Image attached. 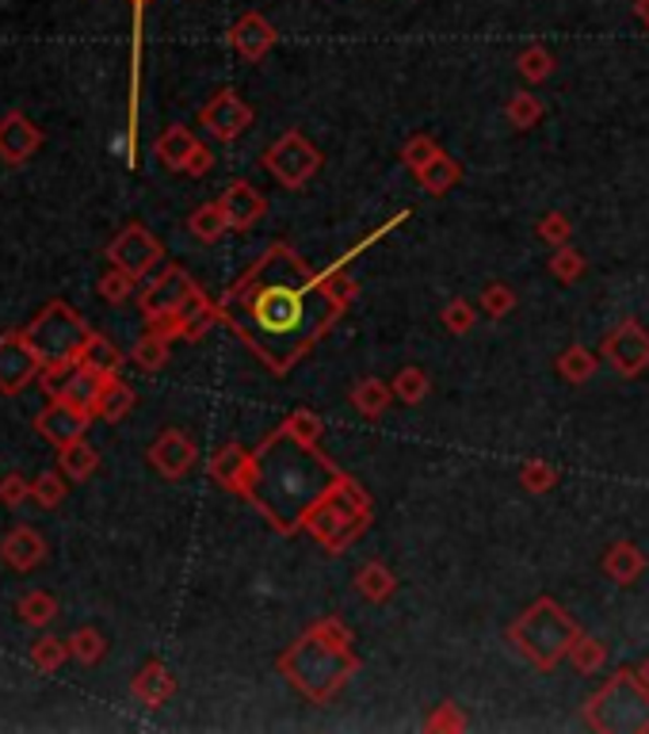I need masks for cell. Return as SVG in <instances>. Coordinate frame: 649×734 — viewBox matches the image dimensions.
<instances>
[{"mask_svg":"<svg viewBox=\"0 0 649 734\" xmlns=\"http://www.w3.org/2000/svg\"><path fill=\"white\" fill-rule=\"evenodd\" d=\"M405 219L409 211L393 214L324 272H314L287 242L268 245L264 257L219 299L222 322L272 375H291L359 295V283L344 276V265Z\"/></svg>","mask_w":649,"mask_h":734,"instance_id":"cell-1","label":"cell"},{"mask_svg":"<svg viewBox=\"0 0 649 734\" xmlns=\"http://www.w3.org/2000/svg\"><path fill=\"white\" fill-rule=\"evenodd\" d=\"M344 470L318 452V444L298 440L287 424L268 432L252 452L249 482L241 498L272 524L280 536H295L306 528L310 513L332 493Z\"/></svg>","mask_w":649,"mask_h":734,"instance_id":"cell-2","label":"cell"},{"mask_svg":"<svg viewBox=\"0 0 649 734\" xmlns=\"http://www.w3.org/2000/svg\"><path fill=\"white\" fill-rule=\"evenodd\" d=\"M280 674L314 704H332L347 681L359 674V654L352 651V631L340 616H324L303 639L280 654Z\"/></svg>","mask_w":649,"mask_h":734,"instance_id":"cell-3","label":"cell"},{"mask_svg":"<svg viewBox=\"0 0 649 734\" xmlns=\"http://www.w3.org/2000/svg\"><path fill=\"white\" fill-rule=\"evenodd\" d=\"M505 636L528 666H535L539 674H551L558 662L569 659V646L577 643L581 628L554 597H539L520 620L508 624Z\"/></svg>","mask_w":649,"mask_h":734,"instance_id":"cell-4","label":"cell"},{"mask_svg":"<svg viewBox=\"0 0 649 734\" xmlns=\"http://www.w3.org/2000/svg\"><path fill=\"white\" fill-rule=\"evenodd\" d=\"M23 337H27L31 349H35L38 360H43L38 383H43L46 394H50V386L81 360L84 345H88V337H92V326L66 303V299H50V303L27 322Z\"/></svg>","mask_w":649,"mask_h":734,"instance_id":"cell-5","label":"cell"},{"mask_svg":"<svg viewBox=\"0 0 649 734\" xmlns=\"http://www.w3.org/2000/svg\"><path fill=\"white\" fill-rule=\"evenodd\" d=\"M581 715L597 734H649V685L638 669H615Z\"/></svg>","mask_w":649,"mask_h":734,"instance_id":"cell-6","label":"cell"},{"mask_svg":"<svg viewBox=\"0 0 649 734\" xmlns=\"http://www.w3.org/2000/svg\"><path fill=\"white\" fill-rule=\"evenodd\" d=\"M370 516H375L370 493L363 490L352 475H344L337 486H332L329 498H324L321 505L310 513V521H306L303 532H310V536L318 539L329 555H340V551H347L363 532H367Z\"/></svg>","mask_w":649,"mask_h":734,"instance_id":"cell-7","label":"cell"},{"mask_svg":"<svg viewBox=\"0 0 649 734\" xmlns=\"http://www.w3.org/2000/svg\"><path fill=\"white\" fill-rule=\"evenodd\" d=\"M321 150L310 142V138L303 135V130H287V135L280 138V142H272L264 150V158H260V165L268 168V173L280 180V188H291V191H303L306 184L318 176L321 168Z\"/></svg>","mask_w":649,"mask_h":734,"instance_id":"cell-8","label":"cell"},{"mask_svg":"<svg viewBox=\"0 0 649 734\" xmlns=\"http://www.w3.org/2000/svg\"><path fill=\"white\" fill-rule=\"evenodd\" d=\"M196 295H203V288H199L180 265H173V268H165L157 280H150V288H145L142 299H138V311H142L145 326H153V322L176 318Z\"/></svg>","mask_w":649,"mask_h":734,"instance_id":"cell-9","label":"cell"},{"mask_svg":"<svg viewBox=\"0 0 649 734\" xmlns=\"http://www.w3.org/2000/svg\"><path fill=\"white\" fill-rule=\"evenodd\" d=\"M161 257H165V245H161L142 222L122 226L119 234L111 237V245H107V260H111L115 268H122V272H130L134 280L150 276L153 268L161 265Z\"/></svg>","mask_w":649,"mask_h":734,"instance_id":"cell-10","label":"cell"},{"mask_svg":"<svg viewBox=\"0 0 649 734\" xmlns=\"http://www.w3.org/2000/svg\"><path fill=\"white\" fill-rule=\"evenodd\" d=\"M604 360L620 371L623 378H635L649 368V329L638 318H627L604 337L600 345Z\"/></svg>","mask_w":649,"mask_h":734,"instance_id":"cell-11","label":"cell"},{"mask_svg":"<svg viewBox=\"0 0 649 734\" xmlns=\"http://www.w3.org/2000/svg\"><path fill=\"white\" fill-rule=\"evenodd\" d=\"M38 375H43V360L31 349L27 337L15 334V329L0 337V394L15 398V394H23L31 383H38Z\"/></svg>","mask_w":649,"mask_h":734,"instance_id":"cell-12","label":"cell"},{"mask_svg":"<svg viewBox=\"0 0 649 734\" xmlns=\"http://www.w3.org/2000/svg\"><path fill=\"white\" fill-rule=\"evenodd\" d=\"M252 107L245 104L241 96H237L234 89H222L211 96V104L199 107V123L206 127V135L219 138V142H237V138L245 135V130L252 127Z\"/></svg>","mask_w":649,"mask_h":734,"instance_id":"cell-13","label":"cell"},{"mask_svg":"<svg viewBox=\"0 0 649 734\" xmlns=\"http://www.w3.org/2000/svg\"><path fill=\"white\" fill-rule=\"evenodd\" d=\"M88 424H92L88 409L73 406V401H66V398H50V406L35 417V432L54 447H66V444H73V440H84Z\"/></svg>","mask_w":649,"mask_h":734,"instance_id":"cell-14","label":"cell"},{"mask_svg":"<svg viewBox=\"0 0 649 734\" xmlns=\"http://www.w3.org/2000/svg\"><path fill=\"white\" fill-rule=\"evenodd\" d=\"M150 463H153V470H157L161 478H168V482H180V478H188L191 467L199 463L196 440H191L184 429H165L150 444Z\"/></svg>","mask_w":649,"mask_h":734,"instance_id":"cell-15","label":"cell"},{"mask_svg":"<svg viewBox=\"0 0 649 734\" xmlns=\"http://www.w3.org/2000/svg\"><path fill=\"white\" fill-rule=\"evenodd\" d=\"M38 145H43V130L23 112H8L4 119H0V161L23 165V161L35 158Z\"/></svg>","mask_w":649,"mask_h":734,"instance_id":"cell-16","label":"cell"},{"mask_svg":"<svg viewBox=\"0 0 649 734\" xmlns=\"http://www.w3.org/2000/svg\"><path fill=\"white\" fill-rule=\"evenodd\" d=\"M219 203H222V211H226L229 230H237V234H249V230L257 226L268 211V199L260 196L249 180H234L226 191H222Z\"/></svg>","mask_w":649,"mask_h":734,"instance_id":"cell-17","label":"cell"},{"mask_svg":"<svg viewBox=\"0 0 649 734\" xmlns=\"http://www.w3.org/2000/svg\"><path fill=\"white\" fill-rule=\"evenodd\" d=\"M275 38H280L275 27L260 12H245L241 20L229 27V46H234L245 61H264L268 50L275 46Z\"/></svg>","mask_w":649,"mask_h":734,"instance_id":"cell-18","label":"cell"},{"mask_svg":"<svg viewBox=\"0 0 649 734\" xmlns=\"http://www.w3.org/2000/svg\"><path fill=\"white\" fill-rule=\"evenodd\" d=\"M0 559H4V567L15 570V574H27V570L43 567V559H46V539L38 536L35 528L20 524V528H12L4 539H0Z\"/></svg>","mask_w":649,"mask_h":734,"instance_id":"cell-19","label":"cell"},{"mask_svg":"<svg viewBox=\"0 0 649 734\" xmlns=\"http://www.w3.org/2000/svg\"><path fill=\"white\" fill-rule=\"evenodd\" d=\"M104 386H107L104 375H96V371L73 364L66 371V375L58 378V383L50 386V398H66V401H73V406H84L92 417H96V406H99V394H104Z\"/></svg>","mask_w":649,"mask_h":734,"instance_id":"cell-20","label":"cell"},{"mask_svg":"<svg viewBox=\"0 0 649 734\" xmlns=\"http://www.w3.org/2000/svg\"><path fill=\"white\" fill-rule=\"evenodd\" d=\"M130 697H134L142 708L168 704V700L176 697V677H173V669H168L165 662H157V659L145 662V666L134 674V681H130Z\"/></svg>","mask_w":649,"mask_h":734,"instance_id":"cell-21","label":"cell"},{"mask_svg":"<svg viewBox=\"0 0 649 734\" xmlns=\"http://www.w3.org/2000/svg\"><path fill=\"white\" fill-rule=\"evenodd\" d=\"M249 467H252V452H245L241 444H222L219 452L211 455V478L222 490L237 493V498H241L245 482H249Z\"/></svg>","mask_w":649,"mask_h":734,"instance_id":"cell-22","label":"cell"},{"mask_svg":"<svg viewBox=\"0 0 649 734\" xmlns=\"http://www.w3.org/2000/svg\"><path fill=\"white\" fill-rule=\"evenodd\" d=\"M199 138L191 135L188 127H180V123H173V127H165V135L153 142V153L161 158V165L173 168V173H184L188 168V158L196 153Z\"/></svg>","mask_w":649,"mask_h":734,"instance_id":"cell-23","label":"cell"},{"mask_svg":"<svg viewBox=\"0 0 649 734\" xmlns=\"http://www.w3.org/2000/svg\"><path fill=\"white\" fill-rule=\"evenodd\" d=\"M642 570H646L642 547H635V544H615V547H607V555H604V574L612 578L615 585L638 582V578H642Z\"/></svg>","mask_w":649,"mask_h":734,"instance_id":"cell-24","label":"cell"},{"mask_svg":"<svg viewBox=\"0 0 649 734\" xmlns=\"http://www.w3.org/2000/svg\"><path fill=\"white\" fill-rule=\"evenodd\" d=\"M99 467V452L88 444V440H73V444L58 447V470L69 478V482H88Z\"/></svg>","mask_w":649,"mask_h":734,"instance_id":"cell-25","label":"cell"},{"mask_svg":"<svg viewBox=\"0 0 649 734\" xmlns=\"http://www.w3.org/2000/svg\"><path fill=\"white\" fill-rule=\"evenodd\" d=\"M347 401H352L359 417L375 421V417H382L386 409H390L393 391H390V383H382V378H359V383L352 386V394H347Z\"/></svg>","mask_w":649,"mask_h":734,"instance_id":"cell-26","label":"cell"},{"mask_svg":"<svg viewBox=\"0 0 649 734\" xmlns=\"http://www.w3.org/2000/svg\"><path fill=\"white\" fill-rule=\"evenodd\" d=\"M76 364L88 368V371H96V375H104V378H119V371H122V364H127V357H122V352L115 349V345L107 341V337L92 334Z\"/></svg>","mask_w":649,"mask_h":734,"instance_id":"cell-27","label":"cell"},{"mask_svg":"<svg viewBox=\"0 0 649 734\" xmlns=\"http://www.w3.org/2000/svg\"><path fill=\"white\" fill-rule=\"evenodd\" d=\"M413 176L421 180V188L428 191V196H447V191L462 180V165L451 158V153H439L432 165H424L421 173H413Z\"/></svg>","mask_w":649,"mask_h":734,"instance_id":"cell-28","label":"cell"},{"mask_svg":"<svg viewBox=\"0 0 649 734\" xmlns=\"http://www.w3.org/2000/svg\"><path fill=\"white\" fill-rule=\"evenodd\" d=\"M355 590H359V597L370 601V605H382V601H390L393 593H398V578H393L382 562H367V567H359V574H355Z\"/></svg>","mask_w":649,"mask_h":734,"instance_id":"cell-29","label":"cell"},{"mask_svg":"<svg viewBox=\"0 0 649 734\" xmlns=\"http://www.w3.org/2000/svg\"><path fill=\"white\" fill-rule=\"evenodd\" d=\"M130 409H134V386L122 383V378H107L104 394H99L96 417H104L107 424H115V421H122Z\"/></svg>","mask_w":649,"mask_h":734,"instance_id":"cell-30","label":"cell"},{"mask_svg":"<svg viewBox=\"0 0 649 734\" xmlns=\"http://www.w3.org/2000/svg\"><path fill=\"white\" fill-rule=\"evenodd\" d=\"M15 616H20L27 628H46V624L58 616V601L46 590H27L20 601H15Z\"/></svg>","mask_w":649,"mask_h":734,"instance_id":"cell-31","label":"cell"},{"mask_svg":"<svg viewBox=\"0 0 649 734\" xmlns=\"http://www.w3.org/2000/svg\"><path fill=\"white\" fill-rule=\"evenodd\" d=\"M188 230H191V237H199V242H206V245L219 242V237L229 230L222 203H203V207H196V211H191V219H188Z\"/></svg>","mask_w":649,"mask_h":734,"instance_id":"cell-32","label":"cell"},{"mask_svg":"<svg viewBox=\"0 0 649 734\" xmlns=\"http://www.w3.org/2000/svg\"><path fill=\"white\" fill-rule=\"evenodd\" d=\"M390 391H393V398L405 401V406H421L432 391V378L424 368H401L398 375H393Z\"/></svg>","mask_w":649,"mask_h":734,"instance_id":"cell-33","label":"cell"},{"mask_svg":"<svg viewBox=\"0 0 649 734\" xmlns=\"http://www.w3.org/2000/svg\"><path fill=\"white\" fill-rule=\"evenodd\" d=\"M558 371H562V378H566V383L585 386L592 375H597V357H592L585 345H569V349L558 357Z\"/></svg>","mask_w":649,"mask_h":734,"instance_id":"cell-34","label":"cell"},{"mask_svg":"<svg viewBox=\"0 0 649 734\" xmlns=\"http://www.w3.org/2000/svg\"><path fill=\"white\" fill-rule=\"evenodd\" d=\"M130 360H134V364L145 371V375L161 371V368L168 364V337H161V334H145V337H138L134 349H130Z\"/></svg>","mask_w":649,"mask_h":734,"instance_id":"cell-35","label":"cell"},{"mask_svg":"<svg viewBox=\"0 0 649 734\" xmlns=\"http://www.w3.org/2000/svg\"><path fill=\"white\" fill-rule=\"evenodd\" d=\"M505 119L512 123L516 130L539 127V119H543V100L531 96V92H512L505 104Z\"/></svg>","mask_w":649,"mask_h":734,"instance_id":"cell-36","label":"cell"},{"mask_svg":"<svg viewBox=\"0 0 649 734\" xmlns=\"http://www.w3.org/2000/svg\"><path fill=\"white\" fill-rule=\"evenodd\" d=\"M69 659H73V654H69V639L61 643V639L54 636H43L31 646V666H35L38 674H54V669H61Z\"/></svg>","mask_w":649,"mask_h":734,"instance_id":"cell-37","label":"cell"},{"mask_svg":"<svg viewBox=\"0 0 649 734\" xmlns=\"http://www.w3.org/2000/svg\"><path fill=\"white\" fill-rule=\"evenodd\" d=\"M569 662H574L577 674H597V669H604V662H607V646L581 631L577 643L569 646Z\"/></svg>","mask_w":649,"mask_h":734,"instance_id":"cell-38","label":"cell"},{"mask_svg":"<svg viewBox=\"0 0 649 734\" xmlns=\"http://www.w3.org/2000/svg\"><path fill=\"white\" fill-rule=\"evenodd\" d=\"M69 654H73L81 666H96L107 654V639L99 636L96 628H76L73 636H69Z\"/></svg>","mask_w":649,"mask_h":734,"instance_id":"cell-39","label":"cell"},{"mask_svg":"<svg viewBox=\"0 0 649 734\" xmlns=\"http://www.w3.org/2000/svg\"><path fill=\"white\" fill-rule=\"evenodd\" d=\"M31 501L38 509H58L66 501V475L61 470H43L38 478H31Z\"/></svg>","mask_w":649,"mask_h":734,"instance_id":"cell-40","label":"cell"},{"mask_svg":"<svg viewBox=\"0 0 649 734\" xmlns=\"http://www.w3.org/2000/svg\"><path fill=\"white\" fill-rule=\"evenodd\" d=\"M520 482L528 493H551L558 486V467L546 459H528L520 467Z\"/></svg>","mask_w":649,"mask_h":734,"instance_id":"cell-41","label":"cell"},{"mask_svg":"<svg viewBox=\"0 0 649 734\" xmlns=\"http://www.w3.org/2000/svg\"><path fill=\"white\" fill-rule=\"evenodd\" d=\"M516 69L523 73V81H535L543 84L546 77L554 73V54L546 50V46H528V50L516 58Z\"/></svg>","mask_w":649,"mask_h":734,"instance_id":"cell-42","label":"cell"},{"mask_svg":"<svg viewBox=\"0 0 649 734\" xmlns=\"http://www.w3.org/2000/svg\"><path fill=\"white\" fill-rule=\"evenodd\" d=\"M439 142L432 135H413L405 145H401V161H405V168H413V173H421L424 165H432V161L439 158Z\"/></svg>","mask_w":649,"mask_h":734,"instance_id":"cell-43","label":"cell"},{"mask_svg":"<svg viewBox=\"0 0 649 734\" xmlns=\"http://www.w3.org/2000/svg\"><path fill=\"white\" fill-rule=\"evenodd\" d=\"M134 276L130 272H122V268H107L104 276H99V283H96V291H99V299L104 303H127L130 295H134Z\"/></svg>","mask_w":649,"mask_h":734,"instance_id":"cell-44","label":"cell"},{"mask_svg":"<svg viewBox=\"0 0 649 734\" xmlns=\"http://www.w3.org/2000/svg\"><path fill=\"white\" fill-rule=\"evenodd\" d=\"M424 731H432V734H462V731H467V715H462L459 704L444 700L439 708H432V715L424 720Z\"/></svg>","mask_w":649,"mask_h":734,"instance_id":"cell-45","label":"cell"},{"mask_svg":"<svg viewBox=\"0 0 649 734\" xmlns=\"http://www.w3.org/2000/svg\"><path fill=\"white\" fill-rule=\"evenodd\" d=\"M516 311V291L508 288V283H489V288L482 291V314L493 322L508 318V314Z\"/></svg>","mask_w":649,"mask_h":734,"instance_id":"cell-46","label":"cell"},{"mask_svg":"<svg viewBox=\"0 0 649 734\" xmlns=\"http://www.w3.org/2000/svg\"><path fill=\"white\" fill-rule=\"evenodd\" d=\"M539 242H546L551 249H562V245H569V237H574V222H569V214L562 211H551L539 219Z\"/></svg>","mask_w":649,"mask_h":734,"instance_id":"cell-47","label":"cell"},{"mask_svg":"<svg viewBox=\"0 0 649 734\" xmlns=\"http://www.w3.org/2000/svg\"><path fill=\"white\" fill-rule=\"evenodd\" d=\"M551 276L558 283H577L585 276V257L577 249H569V245H562L551 257Z\"/></svg>","mask_w":649,"mask_h":734,"instance_id":"cell-48","label":"cell"},{"mask_svg":"<svg viewBox=\"0 0 649 734\" xmlns=\"http://www.w3.org/2000/svg\"><path fill=\"white\" fill-rule=\"evenodd\" d=\"M474 322H477V311L467 303V299H451V303L444 306V326H447V334H455V337L470 334V329H474Z\"/></svg>","mask_w":649,"mask_h":734,"instance_id":"cell-49","label":"cell"},{"mask_svg":"<svg viewBox=\"0 0 649 734\" xmlns=\"http://www.w3.org/2000/svg\"><path fill=\"white\" fill-rule=\"evenodd\" d=\"M283 424H287L298 440H306V444H318L321 432H324V421L314 413V409H295V413H287V421Z\"/></svg>","mask_w":649,"mask_h":734,"instance_id":"cell-50","label":"cell"},{"mask_svg":"<svg viewBox=\"0 0 649 734\" xmlns=\"http://www.w3.org/2000/svg\"><path fill=\"white\" fill-rule=\"evenodd\" d=\"M23 501H31V478H23V475H4V478H0V505L20 509Z\"/></svg>","mask_w":649,"mask_h":734,"instance_id":"cell-51","label":"cell"},{"mask_svg":"<svg viewBox=\"0 0 649 734\" xmlns=\"http://www.w3.org/2000/svg\"><path fill=\"white\" fill-rule=\"evenodd\" d=\"M211 168H214V153L206 150L203 142H199V145H196V153H191V158H188V168H184V173H188V176H206V173H211Z\"/></svg>","mask_w":649,"mask_h":734,"instance_id":"cell-52","label":"cell"},{"mask_svg":"<svg viewBox=\"0 0 649 734\" xmlns=\"http://www.w3.org/2000/svg\"><path fill=\"white\" fill-rule=\"evenodd\" d=\"M635 15L649 27V0H635Z\"/></svg>","mask_w":649,"mask_h":734,"instance_id":"cell-53","label":"cell"},{"mask_svg":"<svg viewBox=\"0 0 649 734\" xmlns=\"http://www.w3.org/2000/svg\"><path fill=\"white\" fill-rule=\"evenodd\" d=\"M130 4H134V12L142 15V12H145V4H150V0H130Z\"/></svg>","mask_w":649,"mask_h":734,"instance_id":"cell-54","label":"cell"},{"mask_svg":"<svg viewBox=\"0 0 649 734\" xmlns=\"http://www.w3.org/2000/svg\"><path fill=\"white\" fill-rule=\"evenodd\" d=\"M638 674H642V681H646V685H649V659H646V662H642V669H638Z\"/></svg>","mask_w":649,"mask_h":734,"instance_id":"cell-55","label":"cell"}]
</instances>
